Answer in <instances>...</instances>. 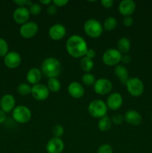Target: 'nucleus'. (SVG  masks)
Listing matches in <instances>:
<instances>
[{
	"label": "nucleus",
	"mask_w": 152,
	"mask_h": 153,
	"mask_svg": "<svg viewBox=\"0 0 152 153\" xmlns=\"http://www.w3.org/2000/svg\"><path fill=\"white\" fill-rule=\"evenodd\" d=\"M66 48L68 53L73 58H82L86 55L88 49L86 40L77 34L72 35L67 40Z\"/></svg>",
	"instance_id": "obj_1"
},
{
	"label": "nucleus",
	"mask_w": 152,
	"mask_h": 153,
	"mask_svg": "<svg viewBox=\"0 0 152 153\" xmlns=\"http://www.w3.org/2000/svg\"><path fill=\"white\" fill-rule=\"evenodd\" d=\"M61 64L58 59L54 57L46 58L42 63L41 72L49 79L56 78L61 72Z\"/></svg>",
	"instance_id": "obj_2"
},
{
	"label": "nucleus",
	"mask_w": 152,
	"mask_h": 153,
	"mask_svg": "<svg viewBox=\"0 0 152 153\" xmlns=\"http://www.w3.org/2000/svg\"><path fill=\"white\" fill-rule=\"evenodd\" d=\"M85 33L92 38H97L101 35L103 32V25L101 22L95 19H89L85 22L83 25Z\"/></svg>",
	"instance_id": "obj_3"
},
{
	"label": "nucleus",
	"mask_w": 152,
	"mask_h": 153,
	"mask_svg": "<svg viewBox=\"0 0 152 153\" xmlns=\"http://www.w3.org/2000/svg\"><path fill=\"white\" fill-rule=\"evenodd\" d=\"M107 106L101 100H95L91 102L88 106L89 114L95 118H101L105 117L107 113Z\"/></svg>",
	"instance_id": "obj_4"
},
{
	"label": "nucleus",
	"mask_w": 152,
	"mask_h": 153,
	"mask_svg": "<svg viewBox=\"0 0 152 153\" xmlns=\"http://www.w3.org/2000/svg\"><path fill=\"white\" fill-rule=\"evenodd\" d=\"M12 116L13 120L19 123H26L31 120V112L26 106L19 105L13 110Z\"/></svg>",
	"instance_id": "obj_5"
},
{
	"label": "nucleus",
	"mask_w": 152,
	"mask_h": 153,
	"mask_svg": "<svg viewBox=\"0 0 152 153\" xmlns=\"http://www.w3.org/2000/svg\"><path fill=\"white\" fill-rule=\"evenodd\" d=\"M126 88L133 97H140L144 92V85L138 78H130L126 83Z\"/></svg>",
	"instance_id": "obj_6"
},
{
	"label": "nucleus",
	"mask_w": 152,
	"mask_h": 153,
	"mask_svg": "<svg viewBox=\"0 0 152 153\" xmlns=\"http://www.w3.org/2000/svg\"><path fill=\"white\" fill-rule=\"evenodd\" d=\"M122 55L120 52L116 49H109L103 54L102 61L104 64L107 66L118 65L122 59Z\"/></svg>",
	"instance_id": "obj_7"
},
{
	"label": "nucleus",
	"mask_w": 152,
	"mask_h": 153,
	"mask_svg": "<svg viewBox=\"0 0 152 153\" xmlns=\"http://www.w3.org/2000/svg\"><path fill=\"white\" fill-rule=\"evenodd\" d=\"M93 88L94 91L97 94L106 95L111 91L112 88H113V85L110 80L101 78V79L95 81V84L93 85Z\"/></svg>",
	"instance_id": "obj_8"
},
{
	"label": "nucleus",
	"mask_w": 152,
	"mask_h": 153,
	"mask_svg": "<svg viewBox=\"0 0 152 153\" xmlns=\"http://www.w3.org/2000/svg\"><path fill=\"white\" fill-rule=\"evenodd\" d=\"M39 27L34 22H27L21 25L19 28V34L22 37L26 39L32 38L37 34Z\"/></svg>",
	"instance_id": "obj_9"
},
{
	"label": "nucleus",
	"mask_w": 152,
	"mask_h": 153,
	"mask_svg": "<svg viewBox=\"0 0 152 153\" xmlns=\"http://www.w3.org/2000/svg\"><path fill=\"white\" fill-rule=\"evenodd\" d=\"M31 94L35 100L43 101L49 96V90L47 86L43 84H37L31 88Z\"/></svg>",
	"instance_id": "obj_10"
},
{
	"label": "nucleus",
	"mask_w": 152,
	"mask_h": 153,
	"mask_svg": "<svg viewBox=\"0 0 152 153\" xmlns=\"http://www.w3.org/2000/svg\"><path fill=\"white\" fill-rule=\"evenodd\" d=\"M30 16L29 10L26 7H19L15 9L13 12V17L15 22L18 24L26 23L28 21Z\"/></svg>",
	"instance_id": "obj_11"
},
{
	"label": "nucleus",
	"mask_w": 152,
	"mask_h": 153,
	"mask_svg": "<svg viewBox=\"0 0 152 153\" xmlns=\"http://www.w3.org/2000/svg\"><path fill=\"white\" fill-rule=\"evenodd\" d=\"M16 105V100L11 94H5L0 100V108L4 113L13 111Z\"/></svg>",
	"instance_id": "obj_12"
},
{
	"label": "nucleus",
	"mask_w": 152,
	"mask_h": 153,
	"mask_svg": "<svg viewBox=\"0 0 152 153\" xmlns=\"http://www.w3.org/2000/svg\"><path fill=\"white\" fill-rule=\"evenodd\" d=\"M46 149L48 153H61L64 149V143L61 138L52 137L46 144Z\"/></svg>",
	"instance_id": "obj_13"
},
{
	"label": "nucleus",
	"mask_w": 152,
	"mask_h": 153,
	"mask_svg": "<svg viewBox=\"0 0 152 153\" xmlns=\"http://www.w3.org/2000/svg\"><path fill=\"white\" fill-rule=\"evenodd\" d=\"M123 103V98L119 93H113L107 97L106 105L107 108L116 111L121 108Z\"/></svg>",
	"instance_id": "obj_14"
},
{
	"label": "nucleus",
	"mask_w": 152,
	"mask_h": 153,
	"mask_svg": "<svg viewBox=\"0 0 152 153\" xmlns=\"http://www.w3.org/2000/svg\"><path fill=\"white\" fill-rule=\"evenodd\" d=\"M66 34V30L62 24L57 23L50 27L49 30V35L54 40H60L64 37Z\"/></svg>",
	"instance_id": "obj_15"
},
{
	"label": "nucleus",
	"mask_w": 152,
	"mask_h": 153,
	"mask_svg": "<svg viewBox=\"0 0 152 153\" xmlns=\"http://www.w3.org/2000/svg\"><path fill=\"white\" fill-rule=\"evenodd\" d=\"M4 63L7 67L14 69L19 67L21 63V56L18 52H10L4 56Z\"/></svg>",
	"instance_id": "obj_16"
},
{
	"label": "nucleus",
	"mask_w": 152,
	"mask_h": 153,
	"mask_svg": "<svg viewBox=\"0 0 152 153\" xmlns=\"http://www.w3.org/2000/svg\"><path fill=\"white\" fill-rule=\"evenodd\" d=\"M136 10V4L133 0H123L119 5V11L125 16H131Z\"/></svg>",
	"instance_id": "obj_17"
},
{
	"label": "nucleus",
	"mask_w": 152,
	"mask_h": 153,
	"mask_svg": "<svg viewBox=\"0 0 152 153\" xmlns=\"http://www.w3.org/2000/svg\"><path fill=\"white\" fill-rule=\"evenodd\" d=\"M67 91L69 95L73 98H81L84 95V88L82 86L81 84L77 82H71L69 85Z\"/></svg>",
	"instance_id": "obj_18"
},
{
	"label": "nucleus",
	"mask_w": 152,
	"mask_h": 153,
	"mask_svg": "<svg viewBox=\"0 0 152 153\" xmlns=\"http://www.w3.org/2000/svg\"><path fill=\"white\" fill-rule=\"evenodd\" d=\"M125 120L132 126H139L142 121V117L138 111L135 110H129L125 113L124 117Z\"/></svg>",
	"instance_id": "obj_19"
},
{
	"label": "nucleus",
	"mask_w": 152,
	"mask_h": 153,
	"mask_svg": "<svg viewBox=\"0 0 152 153\" xmlns=\"http://www.w3.org/2000/svg\"><path fill=\"white\" fill-rule=\"evenodd\" d=\"M42 79V72L38 68H32L27 73L26 79L29 84L34 85L39 84Z\"/></svg>",
	"instance_id": "obj_20"
},
{
	"label": "nucleus",
	"mask_w": 152,
	"mask_h": 153,
	"mask_svg": "<svg viewBox=\"0 0 152 153\" xmlns=\"http://www.w3.org/2000/svg\"><path fill=\"white\" fill-rule=\"evenodd\" d=\"M115 75L124 85H126L129 79V73L126 67L123 65H117L115 67Z\"/></svg>",
	"instance_id": "obj_21"
},
{
	"label": "nucleus",
	"mask_w": 152,
	"mask_h": 153,
	"mask_svg": "<svg viewBox=\"0 0 152 153\" xmlns=\"http://www.w3.org/2000/svg\"><path fill=\"white\" fill-rule=\"evenodd\" d=\"M117 48L121 54H127L131 49V41L127 37H122L118 41Z\"/></svg>",
	"instance_id": "obj_22"
},
{
	"label": "nucleus",
	"mask_w": 152,
	"mask_h": 153,
	"mask_svg": "<svg viewBox=\"0 0 152 153\" xmlns=\"http://www.w3.org/2000/svg\"><path fill=\"white\" fill-rule=\"evenodd\" d=\"M112 121L109 117L105 116L101 117L98 123V128L101 131H107L110 129Z\"/></svg>",
	"instance_id": "obj_23"
},
{
	"label": "nucleus",
	"mask_w": 152,
	"mask_h": 153,
	"mask_svg": "<svg viewBox=\"0 0 152 153\" xmlns=\"http://www.w3.org/2000/svg\"><path fill=\"white\" fill-rule=\"evenodd\" d=\"M47 88L52 92H58L61 88V82H60V81L57 78H51V79H49V80H48Z\"/></svg>",
	"instance_id": "obj_24"
},
{
	"label": "nucleus",
	"mask_w": 152,
	"mask_h": 153,
	"mask_svg": "<svg viewBox=\"0 0 152 153\" xmlns=\"http://www.w3.org/2000/svg\"><path fill=\"white\" fill-rule=\"evenodd\" d=\"M117 26V20L113 16H108L103 23V28L107 31H113Z\"/></svg>",
	"instance_id": "obj_25"
},
{
	"label": "nucleus",
	"mask_w": 152,
	"mask_h": 153,
	"mask_svg": "<svg viewBox=\"0 0 152 153\" xmlns=\"http://www.w3.org/2000/svg\"><path fill=\"white\" fill-rule=\"evenodd\" d=\"M93 67L94 63L92 59H91V58L84 56L80 60V67H81L83 71L88 73V72L91 71L92 70Z\"/></svg>",
	"instance_id": "obj_26"
},
{
	"label": "nucleus",
	"mask_w": 152,
	"mask_h": 153,
	"mask_svg": "<svg viewBox=\"0 0 152 153\" xmlns=\"http://www.w3.org/2000/svg\"><path fill=\"white\" fill-rule=\"evenodd\" d=\"M17 91L20 95L27 96L31 94V87L27 83H21L17 87Z\"/></svg>",
	"instance_id": "obj_27"
},
{
	"label": "nucleus",
	"mask_w": 152,
	"mask_h": 153,
	"mask_svg": "<svg viewBox=\"0 0 152 153\" xmlns=\"http://www.w3.org/2000/svg\"><path fill=\"white\" fill-rule=\"evenodd\" d=\"M95 77L89 73H86L82 76V82L86 86L93 85L95 82Z\"/></svg>",
	"instance_id": "obj_28"
},
{
	"label": "nucleus",
	"mask_w": 152,
	"mask_h": 153,
	"mask_svg": "<svg viewBox=\"0 0 152 153\" xmlns=\"http://www.w3.org/2000/svg\"><path fill=\"white\" fill-rule=\"evenodd\" d=\"M52 132L53 134L54 137H58L61 138L64 134V128L61 125H55L52 128Z\"/></svg>",
	"instance_id": "obj_29"
},
{
	"label": "nucleus",
	"mask_w": 152,
	"mask_h": 153,
	"mask_svg": "<svg viewBox=\"0 0 152 153\" xmlns=\"http://www.w3.org/2000/svg\"><path fill=\"white\" fill-rule=\"evenodd\" d=\"M8 45L4 39L0 37V57L5 56L8 53Z\"/></svg>",
	"instance_id": "obj_30"
},
{
	"label": "nucleus",
	"mask_w": 152,
	"mask_h": 153,
	"mask_svg": "<svg viewBox=\"0 0 152 153\" xmlns=\"http://www.w3.org/2000/svg\"><path fill=\"white\" fill-rule=\"evenodd\" d=\"M29 12L32 15H38L41 13L42 7L40 4H37V3H33L31 6L29 7Z\"/></svg>",
	"instance_id": "obj_31"
},
{
	"label": "nucleus",
	"mask_w": 152,
	"mask_h": 153,
	"mask_svg": "<svg viewBox=\"0 0 152 153\" xmlns=\"http://www.w3.org/2000/svg\"><path fill=\"white\" fill-rule=\"evenodd\" d=\"M113 147L110 146V144L107 143H104V144L101 145L98 147V150H97V153H113Z\"/></svg>",
	"instance_id": "obj_32"
},
{
	"label": "nucleus",
	"mask_w": 152,
	"mask_h": 153,
	"mask_svg": "<svg viewBox=\"0 0 152 153\" xmlns=\"http://www.w3.org/2000/svg\"><path fill=\"white\" fill-rule=\"evenodd\" d=\"M124 117L122 115L119 114H114L113 117H112L111 121L116 125H120L122 124V123L124 121Z\"/></svg>",
	"instance_id": "obj_33"
},
{
	"label": "nucleus",
	"mask_w": 152,
	"mask_h": 153,
	"mask_svg": "<svg viewBox=\"0 0 152 153\" xmlns=\"http://www.w3.org/2000/svg\"><path fill=\"white\" fill-rule=\"evenodd\" d=\"M13 2L19 5V7H25L26 5H28L30 7L33 4L32 1H28V0H14Z\"/></svg>",
	"instance_id": "obj_34"
},
{
	"label": "nucleus",
	"mask_w": 152,
	"mask_h": 153,
	"mask_svg": "<svg viewBox=\"0 0 152 153\" xmlns=\"http://www.w3.org/2000/svg\"><path fill=\"white\" fill-rule=\"evenodd\" d=\"M123 24L126 27H131L134 24V19L131 16H125L123 19Z\"/></svg>",
	"instance_id": "obj_35"
},
{
	"label": "nucleus",
	"mask_w": 152,
	"mask_h": 153,
	"mask_svg": "<svg viewBox=\"0 0 152 153\" xmlns=\"http://www.w3.org/2000/svg\"><path fill=\"white\" fill-rule=\"evenodd\" d=\"M47 13L49 15H54L57 12V6H55V4L52 3V4H50L49 5H48L47 7Z\"/></svg>",
	"instance_id": "obj_36"
},
{
	"label": "nucleus",
	"mask_w": 152,
	"mask_h": 153,
	"mask_svg": "<svg viewBox=\"0 0 152 153\" xmlns=\"http://www.w3.org/2000/svg\"><path fill=\"white\" fill-rule=\"evenodd\" d=\"M52 3L57 7H63L69 3L68 0H54Z\"/></svg>",
	"instance_id": "obj_37"
},
{
	"label": "nucleus",
	"mask_w": 152,
	"mask_h": 153,
	"mask_svg": "<svg viewBox=\"0 0 152 153\" xmlns=\"http://www.w3.org/2000/svg\"><path fill=\"white\" fill-rule=\"evenodd\" d=\"M101 4L104 7H106V8H110L113 6V0H102L101 1Z\"/></svg>",
	"instance_id": "obj_38"
},
{
	"label": "nucleus",
	"mask_w": 152,
	"mask_h": 153,
	"mask_svg": "<svg viewBox=\"0 0 152 153\" xmlns=\"http://www.w3.org/2000/svg\"><path fill=\"white\" fill-rule=\"evenodd\" d=\"M95 55H96V54H95V51L94 50V49H88L87 51H86V55H85V56L87 57V58H91V59H92V58L95 56Z\"/></svg>",
	"instance_id": "obj_39"
},
{
	"label": "nucleus",
	"mask_w": 152,
	"mask_h": 153,
	"mask_svg": "<svg viewBox=\"0 0 152 153\" xmlns=\"http://www.w3.org/2000/svg\"><path fill=\"white\" fill-rule=\"evenodd\" d=\"M131 61V58L127 54H124V55H122V59H121V61L123 62L124 64H129Z\"/></svg>",
	"instance_id": "obj_40"
},
{
	"label": "nucleus",
	"mask_w": 152,
	"mask_h": 153,
	"mask_svg": "<svg viewBox=\"0 0 152 153\" xmlns=\"http://www.w3.org/2000/svg\"><path fill=\"white\" fill-rule=\"evenodd\" d=\"M6 120V114L4 113L3 111H1L0 109V124L4 123V121Z\"/></svg>",
	"instance_id": "obj_41"
},
{
	"label": "nucleus",
	"mask_w": 152,
	"mask_h": 153,
	"mask_svg": "<svg viewBox=\"0 0 152 153\" xmlns=\"http://www.w3.org/2000/svg\"><path fill=\"white\" fill-rule=\"evenodd\" d=\"M40 2L43 4L49 5V4L52 3V1H51V0H40Z\"/></svg>",
	"instance_id": "obj_42"
},
{
	"label": "nucleus",
	"mask_w": 152,
	"mask_h": 153,
	"mask_svg": "<svg viewBox=\"0 0 152 153\" xmlns=\"http://www.w3.org/2000/svg\"><path fill=\"white\" fill-rule=\"evenodd\" d=\"M151 120H152V114H151Z\"/></svg>",
	"instance_id": "obj_43"
}]
</instances>
